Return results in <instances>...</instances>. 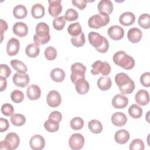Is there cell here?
<instances>
[{"mask_svg": "<svg viewBox=\"0 0 150 150\" xmlns=\"http://www.w3.org/2000/svg\"><path fill=\"white\" fill-rule=\"evenodd\" d=\"M142 37V31L137 28H132L128 30L127 38L129 41L133 43L139 42Z\"/></svg>", "mask_w": 150, "mask_h": 150, "instance_id": "19", "label": "cell"}, {"mask_svg": "<svg viewBox=\"0 0 150 150\" xmlns=\"http://www.w3.org/2000/svg\"><path fill=\"white\" fill-rule=\"evenodd\" d=\"M64 17L66 21L69 22H72L78 19L79 14L75 9L73 8H69L66 11Z\"/></svg>", "mask_w": 150, "mask_h": 150, "instance_id": "40", "label": "cell"}, {"mask_svg": "<svg viewBox=\"0 0 150 150\" xmlns=\"http://www.w3.org/2000/svg\"><path fill=\"white\" fill-rule=\"evenodd\" d=\"M30 148L33 150H41L45 146V140L40 135H35L29 141Z\"/></svg>", "mask_w": 150, "mask_h": 150, "instance_id": "15", "label": "cell"}, {"mask_svg": "<svg viewBox=\"0 0 150 150\" xmlns=\"http://www.w3.org/2000/svg\"><path fill=\"white\" fill-rule=\"evenodd\" d=\"M135 100L139 105L144 106L149 102V96L148 92L145 90H139L135 96Z\"/></svg>", "mask_w": 150, "mask_h": 150, "instance_id": "17", "label": "cell"}, {"mask_svg": "<svg viewBox=\"0 0 150 150\" xmlns=\"http://www.w3.org/2000/svg\"><path fill=\"white\" fill-rule=\"evenodd\" d=\"M84 141V138L81 134L75 133L69 138V145L73 150H79L83 147Z\"/></svg>", "mask_w": 150, "mask_h": 150, "instance_id": "9", "label": "cell"}, {"mask_svg": "<svg viewBox=\"0 0 150 150\" xmlns=\"http://www.w3.org/2000/svg\"><path fill=\"white\" fill-rule=\"evenodd\" d=\"M0 91H3L7 86V81L5 77L0 76Z\"/></svg>", "mask_w": 150, "mask_h": 150, "instance_id": "52", "label": "cell"}, {"mask_svg": "<svg viewBox=\"0 0 150 150\" xmlns=\"http://www.w3.org/2000/svg\"><path fill=\"white\" fill-rule=\"evenodd\" d=\"M71 42L73 46L77 47H80L83 46L85 42H86V39H85V36L83 32L79 35L77 36H73L71 38Z\"/></svg>", "mask_w": 150, "mask_h": 150, "instance_id": "37", "label": "cell"}, {"mask_svg": "<svg viewBox=\"0 0 150 150\" xmlns=\"http://www.w3.org/2000/svg\"><path fill=\"white\" fill-rule=\"evenodd\" d=\"M70 127L74 130H80L84 126L83 120L79 117H74L70 121Z\"/></svg>", "mask_w": 150, "mask_h": 150, "instance_id": "39", "label": "cell"}, {"mask_svg": "<svg viewBox=\"0 0 150 150\" xmlns=\"http://www.w3.org/2000/svg\"><path fill=\"white\" fill-rule=\"evenodd\" d=\"M11 73V70L10 67L5 64H1L0 65V76H2L6 78H8Z\"/></svg>", "mask_w": 150, "mask_h": 150, "instance_id": "47", "label": "cell"}, {"mask_svg": "<svg viewBox=\"0 0 150 150\" xmlns=\"http://www.w3.org/2000/svg\"><path fill=\"white\" fill-rule=\"evenodd\" d=\"M144 143L139 138L133 139L129 145L130 150H144Z\"/></svg>", "mask_w": 150, "mask_h": 150, "instance_id": "43", "label": "cell"}, {"mask_svg": "<svg viewBox=\"0 0 150 150\" xmlns=\"http://www.w3.org/2000/svg\"><path fill=\"white\" fill-rule=\"evenodd\" d=\"M129 133L124 129L117 131L114 135V139L115 142L119 144H124L128 142L129 139Z\"/></svg>", "mask_w": 150, "mask_h": 150, "instance_id": "24", "label": "cell"}, {"mask_svg": "<svg viewBox=\"0 0 150 150\" xmlns=\"http://www.w3.org/2000/svg\"><path fill=\"white\" fill-rule=\"evenodd\" d=\"M135 20V16L131 12H124L119 18L120 23L125 26H128L132 25L134 23Z\"/></svg>", "mask_w": 150, "mask_h": 150, "instance_id": "20", "label": "cell"}, {"mask_svg": "<svg viewBox=\"0 0 150 150\" xmlns=\"http://www.w3.org/2000/svg\"><path fill=\"white\" fill-rule=\"evenodd\" d=\"M50 76L52 80L54 81L59 83L64 80L65 78V73L64 70L60 68H54L50 71Z\"/></svg>", "mask_w": 150, "mask_h": 150, "instance_id": "26", "label": "cell"}, {"mask_svg": "<svg viewBox=\"0 0 150 150\" xmlns=\"http://www.w3.org/2000/svg\"><path fill=\"white\" fill-rule=\"evenodd\" d=\"M111 80L108 77L101 76L97 80V86L102 91H106L111 87Z\"/></svg>", "mask_w": 150, "mask_h": 150, "instance_id": "29", "label": "cell"}, {"mask_svg": "<svg viewBox=\"0 0 150 150\" xmlns=\"http://www.w3.org/2000/svg\"><path fill=\"white\" fill-rule=\"evenodd\" d=\"M9 127V122L6 119L1 118H0V132H3L6 131Z\"/></svg>", "mask_w": 150, "mask_h": 150, "instance_id": "50", "label": "cell"}, {"mask_svg": "<svg viewBox=\"0 0 150 150\" xmlns=\"http://www.w3.org/2000/svg\"><path fill=\"white\" fill-rule=\"evenodd\" d=\"M70 79L72 83H74L77 80L85 78V73L86 71V67L81 63L76 62L73 63L71 66Z\"/></svg>", "mask_w": 150, "mask_h": 150, "instance_id": "8", "label": "cell"}, {"mask_svg": "<svg viewBox=\"0 0 150 150\" xmlns=\"http://www.w3.org/2000/svg\"><path fill=\"white\" fill-rule=\"evenodd\" d=\"M11 98L13 102L15 103H20L24 99L23 93L21 90H15L11 94Z\"/></svg>", "mask_w": 150, "mask_h": 150, "instance_id": "42", "label": "cell"}, {"mask_svg": "<svg viewBox=\"0 0 150 150\" xmlns=\"http://www.w3.org/2000/svg\"><path fill=\"white\" fill-rule=\"evenodd\" d=\"M12 81L16 86L24 88L29 84L30 77L29 75L26 73H16L12 77Z\"/></svg>", "mask_w": 150, "mask_h": 150, "instance_id": "10", "label": "cell"}, {"mask_svg": "<svg viewBox=\"0 0 150 150\" xmlns=\"http://www.w3.org/2000/svg\"><path fill=\"white\" fill-rule=\"evenodd\" d=\"M26 95L30 100H36L40 98L41 90L40 87L35 84H32L26 90Z\"/></svg>", "mask_w": 150, "mask_h": 150, "instance_id": "22", "label": "cell"}, {"mask_svg": "<svg viewBox=\"0 0 150 150\" xmlns=\"http://www.w3.org/2000/svg\"><path fill=\"white\" fill-rule=\"evenodd\" d=\"M48 12L50 15L57 18L62 11V6L60 0H49Z\"/></svg>", "mask_w": 150, "mask_h": 150, "instance_id": "12", "label": "cell"}, {"mask_svg": "<svg viewBox=\"0 0 150 150\" xmlns=\"http://www.w3.org/2000/svg\"><path fill=\"white\" fill-rule=\"evenodd\" d=\"M97 8L100 12H104L109 15L113 11V4L110 0H101L97 5Z\"/></svg>", "mask_w": 150, "mask_h": 150, "instance_id": "25", "label": "cell"}, {"mask_svg": "<svg viewBox=\"0 0 150 150\" xmlns=\"http://www.w3.org/2000/svg\"><path fill=\"white\" fill-rule=\"evenodd\" d=\"M11 122L13 125L20 127L25 123L26 118L21 114H14L11 115Z\"/></svg>", "mask_w": 150, "mask_h": 150, "instance_id": "35", "label": "cell"}, {"mask_svg": "<svg viewBox=\"0 0 150 150\" xmlns=\"http://www.w3.org/2000/svg\"><path fill=\"white\" fill-rule=\"evenodd\" d=\"M112 59L116 65L125 70H131L134 68L135 66V60L134 58L128 55L122 50L115 53L113 55Z\"/></svg>", "mask_w": 150, "mask_h": 150, "instance_id": "4", "label": "cell"}, {"mask_svg": "<svg viewBox=\"0 0 150 150\" xmlns=\"http://www.w3.org/2000/svg\"><path fill=\"white\" fill-rule=\"evenodd\" d=\"M62 119V115L58 111H54L52 112L49 114V118H48V120L57 124H59Z\"/></svg>", "mask_w": 150, "mask_h": 150, "instance_id": "46", "label": "cell"}, {"mask_svg": "<svg viewBox=\"0 0 150 150\" xmlns=\"http://www.w3.org/2000/svg\"><path fill=\"white\" fill-rule=\"evenodd\" d=\"M115 81L122 94H131L135 89L134 81L126 73H118L115 77Z\"/></svg>", "mask_w": 150, "mask_h": 150, "instance_id": "1", "label": "cell"}, {"mask_svg": "<svg viewBox=\"0 0 150 150\" xmlns=\"http://www.w3.org/2000/svg\"><path fill=\"white\" fill-rule=\"evenodd\" d=\"M8 24L6 21H4L3 19H1V42H2L3 40V37H4V32L7 30L8 29Z\"/></svg>", "mask_w": 150, "mask_h": 150, "instance_id": "51", "label": "cell"}, {"mask_svg": "<svg viewBox=\"0 0 150 150\" xmlns=\"http://www.w3.org/2000/svg\"><path fill=\"white\" fill-rule=\"evenodd\" d=\"M36 34L33 36V41L38 45L47 43L50 40L49 25L45 22L38 23L35 28Z\"/></svg>", "mask_w": 150, "mask_h": 150, "instance_id": "3", "label": "cell"}, {"mask_svg": "<svg viewBox=\"0 0 150 150\" xmlns=\"http://www.w3.org/2000/svg\"><path fill=\"white\" fill-rule=\"evenodd\" d=\"M127 121V117L125 114L121 112L114 113L111 116L112 123L117 127L124 126Z\"/></svg>", "mask_w": 150, "mask_h": 150, "instance_id": "21", "label": "cell"}, {"mask_svg": "<svg viewBox=\"0 0 150 150\" xmlns=\"http://www.w3.org/2000/svg\"><path fill=\"white\" fill-rule=\"evenodd\" d=\"M31 14L34 18H42L45 15V7L40 4H34L31 8Z\"/></svg>", "mask_w": 150, "mask_h": 150, "instance_id": "27", "label": "cell"}, {"mask_svg": "<svg viewBox=\"0 0 150 150\" xmlns=\"http://www.w3.org/2000/svg\"><path fill=\"white\" fill-rule=\"evenodd\" d=\"M14 34L19 37L26 36L28 33V28L26 24L22 22H16L12 28Z\"/></svg>", "mask_w": 150, "mask_h": 150, "instance_id": "18", "label": "cell"}, {"mask_svg": "<svg viewBox=\"0 0 150 150\" xmlns=\"http://www.w3.org/2000/svg\"><path fill=\"white\" fill-rule=\"evenodd\" d=\"M25 53L29 57L35 58L38 56L40 53L39 45L34 43L29 44L25 49Z\"/></svg>", "mask_w": 150, "mask_h": 150, "instance_id": "30", "label": "cell"}, {"mask_svg": "<svg viewBox=\"0 0 150 150\" xmlns=\"http://www.w3.org/2000/svg\"><path fill=\"white\" fill-rule=\"evenodd\" d=\"M128 113L133 118H139L142 115V109L138 105L134 104L129 107Z\"/></svg>", "mask_w": 150, "mask_h": 150, "instance_id": "34", "label": "cell"}, {"mask_svg": "<svg viewBox=\"0 0 150 150\" xmlns=\"http://www.w3.org/2000/svg\"><path fill=\"white\" fill-rule=\"evenodd\" d=\"M66 24V20L64 16L55 18L53 21V26L57 30H62Z\"/></svg>", "mask_w": 150, "mask_h": 150, "instance_id": "38", "label": "cell"}, {"mask_svg": "<svg viewBox=\"0 0 150 150\" xmlns=\"http://www.w3.org/2000/svg\"><path fill=\"white\" fill-rule=\"evenodd\" d=\"M107 33L111 39L114 40H119L124 37V30L120 26L113 25L108 28Z\"/></svg>", "mask_w": 150, "mask_h": 150, "instance_id": "13", "label": "cell"}, {"mask_svg": "<svg viewBox=\"0 0 150 150\" xmlns=\"http://www.w3.org/2000/svg\"><path fill=\"white\" fill-rule=\"evenodd\" d=\"M91 67V73L94 75L101 73L103 76H107L111 71V66L107 62L97 60L92 64Z\"/></svg>", "mask_w": 150, "mask_h": 150, "instance_id": "7", "label": "cell"}, {"mask_svg": "<svg viewBox=\"0 0 150 150\" xmlns=\"http://www.w3.org/2000/svg\"><path fill=\"white\" fill-rule=\"evenodd\" d=\"M74 84L76 91L80 94H85L89 90L90 85L85 78L77 80Z\"/></svg>", "mask_w": 150, "mask_h": 150, "instance_id": "23", "label": "cell"}, {"mask_svg": "<svg viewBox=\"0 0 150 150\" xmlns=\"http://www.w3.org/2000/svg\"><path fill=\"white\" fill-rule=\"evenodd\" d=\"M20 143V138L15 132L8 133L4 141L0 143L1 149L13 150L18 148Z\"/></svg>", "mask_w": 150, "mask_h": 150, "instance_id": "6", "label": "cell"}, {"mask_svg": "<svg viewBox=\"0 0 150 150\" xmlns=\"http://www.w3.org/2000/svg\"><path fill=\"white\" fill-rule=\"evenodd\" d=\"M88 127L90 131L94 134L101 133L103 130V125L100 121L97 120H91L88 123Z\"/></svg>", "mask_w": 150, "mask_h": 150, "instance_id": "32", "label": "cell"}, {"mask_svg": "<svg viewBox=\"0 0 150 150\" xmlns=\"http://www.w3.org/2000/svg\"><path fill=\"white\" fill-rule=\"evenodd\" d=\"M128 104V99L122 94H118L112 98V105L115 108H124Z\"/></svg>", "mask_w": 150, "mask_h": 150, "instance_id": "16", "label": "cell"}, {"mask_svg": "<svg viewBox=\"0 0 150 150\" xmlns=\"http://www.w3.org/2000/svg\"><path fill=\"white\" fill-rule=\"evenodd\" d=\"M44 54L46 59L49 60H53L57 57V50L54 47L49 46L45 49Z\"/></svg>", "mask_w": 150, "mask_h": 150, "instance_id": "41", "label": "cell"}, {"mask_svg": "<svg viewBox=\"0 0 150 150\" xmlns=\"http://www.w3.org/2000/svg\"><path fill=\"white\" fill-rule=\"evenodd\" d=\"M88 1H84V0H73L71 1L73 5L77 8H78L80 10L84 9L87 5V2Z\"/></svg>", "mask_w": 150, "mask_h": 150, "instance_id": "49", "label": "cell"}, {"mask_svg": "<svg viewBox=\"0 0 150 150\" xmlns=\"http://www.w3.org/2000/svg\"><path fill=\"white\" fill-rule=\"evenodd\" d=\"M90 44L93 46L97 52L102 53H106L109 49L108 40L101 35L95 32H90L88 35Z\"/></svg>", "mask_w": 150, "mask_h": 150, "instance_id": "2", "label": "cell"}, {"mask_svg": "<svg viewBox=\"0 0 150 150\" xmlns=\"http://www.w3.org/2000/svg\"><path fill=\"white\" fill-rule=\"evenodd\" d=\"M140 82L141 84L146 87L150 86V73L145 72L140 77Z\"/></svg>", "mask_w": 150, "mask_h": 150, "instance_id": "48", "label": "cell"}, {"mask_svg": "<svg viewBox=\"0 0 150 150\" xmlns=\"http://www.w3.org/2000/svg\"><path fill=\"white\" fill-rule=\"evenodd\" d=\"M110 16L104 12H100L91 16L88 20V25L93 29H100L110 22Z\"/></svg>", "mask_w": 150, "mask_h": 150, "instance_id": "5", "label": "cell"}, {"mask_svg": "<svg viewBox=\"0 0 150 150\" xmlns=\"http://www.w3.org/2000/svg\"><path fill=\"white\" fill-rule=\"evenodd\" d=\"M46 101L49 106L51 107H57L61 103V96L56 90H51L47 95Z\"/></svg>", "mask_w": 150, "mask_h": 150, "instance_id": "11", "label": "cell"}, {"mask_svg": "<svg viewBox=\"0 0 150 150\" xmlns=\"http://www.w3.org/2000/svg\"><path fill=\"white\" fill-rule=\"evenodd\" d=\"M1 112L5 116H11L14 112L13 105L9 103H5L1 107Z\"/></svg>", "mask_w": 150, "mask_h": 150, "instance_id": "45", "label": "cell"}, {"mask_svg": "<svg viewBox=\"0 0 150 150\" xmlns=\"http://www.w3.org/2000/svg\"><path fill=\"white\" fill-rule=\"evenodd\" d=\"M28 14L26 8L23 5H17L13 9V15L16 19H24Z\"/></svg>", "mask_w": 150, "mask_h": 150, "instance_id": "28", "label": "cell"}, {"mask_svg": "<svg viewBox=\"0 0 150 150\" xmlns=\"http://www.w3.org/2000/svg\"><path fill=\"white\" fill-rule=\"evenodd\" d=\"M67 32L69 35L73 36H77L82 32V28L79 22L71 23L67 28Z\"/></svg>", "mask_w": 150, "mask_h": 150, "instance_id": "33", "label": "cell"}, {"mask_svg": "<svg viewBox=\"0 0 150 150\" xmlns=\"http://www.w3.org/2000/svg\"><path fill=\"white\" fill-rule=\"evenodd\" d=\"M44 127L48 132H55L57 131L59 128V124L47 120L44 123Z\"/></svg>", "mask_w": 150, "mask_h": 150, "instance_id": "44", "label": "cell"}, {"mask_svg": "<svg viewBox=\"0 0 150 150\" xmlns=\"http://www.w3.org/2000/svg\"><path fill=\"white\" fill-rule=\"evenodd\" d=\"M10 63L12 68L14 69L18 73H26L28 71V69L26 64L19 60H12Z\"/></svg>", "mask_w": 150, "mask_h": 150, "instance_id": "31", "label": "cell"}, {"mask_svg": "<svg viewBox=\"0 0 150 150\" xmlns=\"http://www.w3.org/2000/svg\"><path fill=\"white\" fill-rule=\"evenodd\" d=\"M20 42L18 39L15 38L10 39L7 43L6 45V52L10 56L16 55L19 50Z\"/></svg>", "mask_w": 150, "mask_h": 150, "instance_id": "14", "label": "cell"}, {"mask_svg": "<svg viewBox=\"0 0 150 150\" xmlns=\"http://www.w3.org/2000/svg\"><path fill=\"white\" fill-rule=\"evenodd\" d=\"M139 25L143 29H148L150 27V17L148 13L141 14L138 20Z\"/></svg>", "mask_w": 150, "mask_h": 150, "instance_id": "36", "label": "cell"}]
</instances>
